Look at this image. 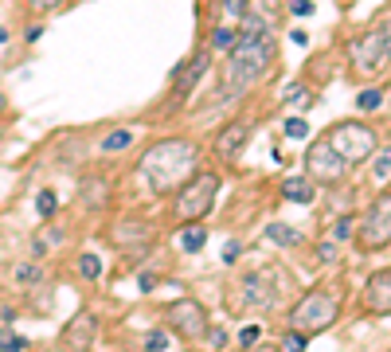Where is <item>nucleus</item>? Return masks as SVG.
Here are the masks:
<instances>
[{
	"instance_id": "nucleus-26",
	"label": "nucleus",
	"mask_w": 391,
	"mask_h": 352,
	"mask_svg": "<svg viewBox=\"0 0 391 352\" xmlns=\"http://www.w3.org/2000/svg\"><path fill=\"white\" fill-rule=\"evenodd\" d=\"M43 278V267L39 262H24V267H16V282L20 286H32V282H39Z\"/></svg>"
},
{
	"instance_id": "nucleus-6",
	"label": "nucleus",
	"mask_w": 391,
	"mask_h": 352,
	"mask_svg": "<svg viewBox=\"0 0 391 352\" xmlns=\"http://www.w3.org/2000/svg\"><path fill=\"white\" fill-rule=\"evenodd\" d=\"M356 247L364 255H376V251L391 247V192H379L368 204L364 219H360V231H356Z\"/></svg>"
},
{
	"instance_id": "nucleus-42",
	"label": "nucleus",
	"mask_w": 391,
	"mask_h": 352,
	"mask_svg": "<svg viewBox=\"0 0 391 352\" xmlns=\"http://www.w3.org/2000/svg\"><path fill=\"white\" fill-rule=\"evenodd\" d=\"M246 352H282V344H270V340H266V344H258V340H255Z\"/></svg>"
},
{
	"instance_id": "nucleus-13",
	"label": "nucleus",
	"mask_w": 391,
	"mask_h": 352,
	"mask_svg": "<svg viewBox=\"0 0 391 352\" xmlns=\"http://www.w3.org/2000/svg\"><path fill=\"white\" fill-rule=\"evenodd\" d=\"M208 67H211V55L204 48L200 51H192L188 59L172 71V98L176 102H184V98H192L196 94V86L204 83V74H208Z\"/></svg>"
},
{
	"instance_id": "nucleus-12",
	"label": "nucleus",
	"mask_w": 391,
	"mask_h": 352,
	"mask_svg": "<svg viewBox=\"0 0 391 352\" xmlns=\"http://www.w3.org/2000/svg\"><path fill=\"white\" fill-rule=\"evenodd\" d=\"M251 137H255V122L251 118H235V122H227L220 130V137H215V157L223 161V165H235V161L243 157V149L251 145Z\"/></svg>"
},
{
	"instance_id": "nucleus-31",
	"label": "nucleus",
	"mask_w": 391,
	"mask_h": 352,
	"mask_svg": "<svg viewBox=\"0 0 391 352\" xmlns=\"http://www.w3.org/2000/svg\"><path fill=\"white\" fill-rule=\"evenodd\" d=\"M376 176H379V180H388V176H391V149H383V153L376 157Z\"/></svg>"
},
{
	"instance_id": "nucleus-2",
	"label": "nucleus",
	"mask_w": 391,
	"mask_h": 352,
	"mask_svg": "<svg viewBox=\"0 0 391 352\" xmlns=\"http://www.w3.org/2000/svg\"><path fill=\"white\" fill-rule=\"evenodd\" d=\"M196 157H200V145L188 141V137H165L141 157V176L157 196L176 192L188 176L196 172Z\"/></svg>"
},
{
	"instance_id": "nucleus-37",
	"label": "nucleus",
	"mask_w": 391,
	"mask_h": 352,
	"mask_svg": "<svg viewBox=\"0 0 391 352\" xmlns=\"http://www.w3.org/2000/svg\"><path fill=\"white\" fill-rule=\"evenodd\" d=\"M223 340H227V333L220 325H208V349H223Z\"/></svg>"
},
{
	"instance_id": "nucleus-33",
	"label": "nucleus",
	"mask_w": 391,
	"mask_h": 352,
	"mask_svg": "<svg viewBox=\"0 0 391 352\" xmlns=\"http://www.w3.org/2000/svg\"><path fill=\"white\" fill-rule=\"evenodd\" d=\"M306 134H309L306 118H290V122H286V137H306Z\"/></svg>"
},
{
	"instance_id": "nucleus-9",
	"label": "nucleus",
	"mask_w": 391,
	"mask_h": 352,
	"mask_svg": "<svg viewBox=\"0 0 391 352\" xmlns=\"http://www.w3.org/2000/svg\"><path fill=\"white\" fill-rule=\"evenodd\" d=\"M388 48H383V36L376 32H360V36H352V43H348V71L356 74V79H376L383 67H388Z\"/></svg>"
},
{
	"instance_id": "nucleus-45",
	"label": "nucleus",
	"mask_w": 391,
	"mask_h": 352,
	"mask_svg": "<svg viewBox=\"0 0 391 352\" xmlns=\"http://www.w3.org/2000/svg\"><path fill=\"white\" fill-rule=\"evenodd\" d=\"M344 4H348V0H344Z\"/></svg>"
},
{
	"instance_id": "nucleus-11",
	"label": "nucleus",
	"mask_w": 391,
	"mask_h": 352,
	"mask_svg": "<svg viewBox=\"0 0 391 352\" xmlns=\"http://www.w3.org/2000/svg\"><path fill=\"white\" fill-rule=\"evenodd\" d=\"M169 325L176 337L184 340H196L208 333V309H204V302H196V298H180V302H172L169 309Z\"/></svg>"
},
{
	"instance_id": "nucleus-34",
	"label": "nucleus",
	"mask_w": 391,
	"mask_h": 352,
	"mask_svg": "<svg viewBox=\"0 0 391 352\" xmlns=\"http://www.w3.org/2000/svg\"><path fill=\"white\" fill-rule=\"evenodd\" d=\"M286 8L293 16H313V0H286Z\"/></svg>"
},
{
	"instance_id": "nucleus-29",
	"label": "nucleus",
	"mask_w": 391,
	"mask_h": 352,
	"mask_svg": "<svg viewBox=\"0 0 391 352\" xmlns=\"http://www.w3.org/2000/svg\"><path fill=\"white\" fill-rule=\"evenodd\" d=\"M78 270H83V278L94 282L98 274H102V258H98V255H83V258H78Z\"/></svg>"
},
{
	"instance_id": "nucleus-27",
	"label": "nucleus",
	"mask_w": 391,
	"mask_h": 352,
	"mask_svg": "<svg viewBox=\"0 0 391 352\" xmlns=\"http://www.w3.org/2000/svg\"><path fill=\"white\" fill-rule=\"evenodd\" d=\"M24 4H28V12L32 16H47V12H59L67 0H24Z\"/></svg>"
},
{
	"instance_id": "nucleus-1",
	"label": "nucleus",
	"mask_w": 391,
	"mask_h": 352,
	"mask_svg": "<svg viewBox=\"0 0 391 352\" xmlns=\"http://www.w3.org/2000/svg\"><path fill=\"white\" fill-rule=\"evenodd\" d=\"M278 55V43L270 36V24L262 16L246 12L239 20V43L227 51L223 63V83H220V98H243L255 83H262L266 67Z\"/></svg>"
},
{
	"instance_id": "nucleus-39",
	"label": "nucleus",
	"mask_w": 391,
	"mask_h": 352,
	"mask_svg": "<svg viewBox=\"0 0 391 352\" xmlns=\"http://www.w3.org/2000/svg\"><path fill=\"white\" fill-rule=\"evenodd\" d=\"M332 235H337V239H348V235H352V216H344L341 223H337V231H332Z\"/></svg>"
},
{
	"instance_id": "nucleus-44",
	"label": "nucleus",
	"mask_w": 391,
	"mask_h": 352,
	"mask_svg": "<svg viewBox=\"0 0 391 352\" xmlns=\"http://www.w3.org/2000/svg\"><path fill=\"white\" fill-rule=\"evenodd\" d=\"M4 39H8V32H4V28H0V43H4Z\"/></svg>"
},
{
	"instance_id": "nucleus-40",
	"label": "nucleus",
	"mask_w": 391,
	"mask_h": 352,
	"mask_svg": "<svg viewBox=\"0 0 391 352\" xmlns=\"http://www.w3.org/2000/svg\"><path fill=\"white\" fill-rule=\"evenodd\" d=\"M235 258H239V243L231 239V243L223 247V262H227V267H235Z\"/></svg>"
},
{
	"instance_id": "nucleus-18",
	"label": "nucleus",
	"mask_w": 391,
	"mask_h": 352,
	"mask_svg": "<svg viewBox=\"0 0 391 352\" xmlns=\"http://www.w3.org/2000/svg\"><path fill=\"white\" fill-rule=\"evenodd\" d=\"M180 247L188 251V255H200V251L208 247V231L200 227V223H188V227H184V235H180Z\"/></svg>"
},
{
	"instance_id": "nucleus-36",
	"label": "nucleus",
	"mask_w": 391,
	"mask_h": 352,
	"mask_svg": "<svg viewBox=\"0 0 391 352\" xmlns=\"http://www.w3.org/2000/svg\"><path fill=\"white\" fill-rule=\"evenodd\" d=\"M317 262H337V247L321 239V243H317Z\"/></svg>"
},
{
	"instance_id": "nucleus-4",
	"label": "nucleus",
	"mask_w": 391,
	"mask_h": 352,
	"mask_svg": "<svg viewBox=\"0 0 391 352\" xmlns=\"http://www.w3.org/2000/svg\"><path fill=\"white\" fill-rule=\"evenodd\" d=\"M215 196H220V172H192L188 180L176 188V200H172V219L188 227V223H204L215 207Z\"/></svg>"
},
{
	"instance_id": "nucleus-3",
	"label": "nucleus",
	"mask_w": 391,
	"mask_h": 352,
	"mask_svg": "<svg viewBox=\"0 0 391 352\" xmlns=\"http://www.w3.org/2000/svg\"><path fill=\"white\" fill-rule=\"evenodd\" d=\"M344 309V282H317L309 286L290 309V329L306 333V337H317L325 329L337 325V317Z\"/></svg>"
},
{
	"instance_id": "nucleus-14",
	"label": "nucleus",
	"mask_w": 391,
	"mask_h": 352,
	"mask_svg": "<svg viewBox=\"0 0 391 352\" xmlns=\"http://www.w3.org/2000/svg\"><path fill=\"white\" fill-rule=\"evenodd\" d=\"M98 337V317L90 313V309H78V313L63 325L59 333V349L63 352H90V344H94Z\"/></svg>"
},
{
	"instance_id": "nucleus-21",
	"label": "nucleus",
	"mask_w": 391,
	"mask_h": 352,
	"mask_svg": "<svg viewBox=\"0 0 391 352\" xmlns=\"http://www.w3.org/2000/svg\"><path fill=\"white\" fill-rule=\"evenodd\" d=\"M239 43V28H215L211 32V48L215 51H231Z\"/></svg>"
},
{
	"instance_id": "nucleus-25",
	"label": "nucleus",
	"mask_w": 391,
	"mask_h": 352,
	"mask_svg": "<svg viewBox=\"0 0 391 352\" xmlns=\"http://www.w3.org/2000/svg\"><path fill=\"white\" fill-rule=\"evenodd\" d=\"M379 102H383V90H379V86H372V90H360V98H356V106L364 110V114L379 110Z\"/></svg>"
},
{
	"instance_id": "nucleus-8",
	"label": "nucleus",
	"mask_w": 391,
	"mask_h": 352,
	"mask_svg": "<svg viewBox=\"0 0 391 352\" xmlns=\"http://www.w3.org/2000/svg\"><path fill=\"white\" fill-rule=\"evenodd\" d=\"M325 137H329V145L337 149L348 165L368 161L372 153H376V145H379L376 130H372V125H360V122H337Z\"/></svg>"
},
{
	"instance_id": "nucleus-16",
	"label": "nucleus",
	"mask_w": 391,
	"mask_h": 352,
	"mask_svg": "<svg viewBox=\"0 0 391 352\" xmlns=\"http://www.w3.org/2000/svg\"><path fill=\"white\" fill-rule=\"evenodd\" d=\"M78 200H83V207H90V211L106 207V200H110V180H106V176H83V180H78Z\"/></svg>"
},
{
	"instance_id": "nucleus-15",
	"label": "nucleus",
	"mask_w": 391,
	"mask_h": 352,
	"mask_svg": "<svg viewBox=\"0 0 391 352\" xmlns=\"http://www.w3.org/2000/svg\"><path fill=\"white\" fill-rule=\"evenodd\" d=\"M364 313L391 317V270H376L364 282Z\"/></svg>"
},
{
	"instance_id": "nucleus-41",
	"label": "nucleus",
	"mask_w": 391,
	"mask_h": 352,
	"mask_svg": "<svg viewBox=\"0 0 391 352\" xmlns=\"http://www.w3.org/2000/svg\"><path fill=\"white\" fill-rule=\"evenodd\" d=\"M379 36H383V48H388V59H391V16L379 24Z\"/></svg>"
},
{
	"instance_id": "nucleus-10",
	"label": "nucleus",
	"mask_w": 391,
	"mask_h": 352,
	"mask_svg": "<svg viewBox=\"0 0 391 352\" xmlns=\"http://www.w3.org/2000/svg\"><path fill=\"white\" fill-rule=\"evenodd\" d=\"M106 239H110L114 251H122V255H129V258H141L149 247L157 243V231L149 227L145 219L125 216V219H118V223L106 231Z\"/></svg>"
},
{
	"instance_id": "nucleus-22",
	"label": "nucleus",
	"mask_w": 391,
	"mask_h": 352,
	"mask_svg": "<svg viewBox=\"0 0 391 352\" xmlns=\"http://www.w3.org/2000/svg\"><path fill=\"white\" fill-rule=\"evenodd\" d=\"M24 349H28V340L20 333H12L8 325L0 329V352H24Z\"/></svg>"
},
{
	"instance_id": "nucleus-28",
	"label": "nucleus",
	"mask_w": 391,
	"mask_h": 352,
	"mask_svg": "<svg viewBox=\"0 0 391 352\" xmlns=\"http://www.w3.org/2000/svg\"><path fill=\"white\" fill-rule=\"evenodd\" d=\"M306 344H309V337L297 333V329H290V333L282 337V352H306Z\"/></svg>"
},
{
	"instance_id": "nucleus-32",
	"label": "nucleus",
	"mask_w": 391,
	"mask_h": 352,
	"mask_svg": "<svg viewBox=\"0 0 391 352\" xmlns=\"http://www.w3.org/2000/svg\"><path fill=\"white\" fill-rule=\"evenodd\" d=\"M223 12L231 16V20H243L246 16V0H223Z\"/></svg>"
},
{
	"instance_id": "nucleus-23",
	"label": "nucleus",
	"mask_w": 391,
	"mask_h": 352,
	"mask_svg": "<svg viewBox=\"0 0 391 352\" xmlns=\"http://www.w3.org/2000/svg\"><path fill=\"white\" fill-rule=\"evenodd\" d=\"M36 211H39L43 219H51L55 211H59V200H55V192H51V188H43V192L36 196Z\"/></svg>"
},
{
	"instance_id": "nucleus-24",
	"label": "nucleus",
	"mask_w": 391,
	"mask_h": 352,
	"mask_svg": "<svg viewBox=\"0 0 391 352\" xmlns=\"http://www.w3.org/2000/svg\"><path fill=\"white\" fill-rule=\"evenodd\" d=\"M286 102H290V106H297V110H309V106H313V90H309V86H290Z\"/></svg>"
},
{
	"instance_id": "nucleus-20",
	"label": "nucleus",
	"mask_w": 391,
	"mask_h": 352,
	"mask_svg": "<svg viewBox=\"0 0 391 352\" xmlns=\"http://www.w3.org/2000/svg\"><path fill=\"white\" fill-rule=\"evenodd\" d=\"M129 145H134V130H114V134L102 137V149H106V153H122V149H129Z\"/></svg>"
},
{
	"instance_id": "nucleus-30",
	"label": "nucleus",
	"mask_w": 391,
	"mask_h": 352,
	"mask_svg": "<svg viewBox=\"0 0 391 352\" xmlns=\"http://www.w3.org/2000/svg\"><path fill=\"white\" fill-rule=\"evenodd\" d=\"M165 344H169V337H165L160 329H153V333L145 337V352H165Z\"/></svg>"
},
{
	"instance_id": "nucleus-17",
	"label": "nucleus",
	"mask_w": 391,
	"mask_h": 352,
	"mask_svg": "<svg viewBox=\"0 0 391 352\" xmlns=\"http://www.w3.org/2000/svg\"><path fill=\"white\" fill-rule=\"evenodd\" d=\"M282 200H290V204H313L317 200V184L309 180L306 172L302 176H286L282 180Z\"/></svg>"
},
{
	"instance_id": "nucleus-35",
	"label": "nucleus",
	"mask_w": 391,
	"mask_h": 352,
	"mask_svg": "<svg viewBox=\"0 0 391 352\" xmlns=\"http://www.w3.org/2000/svg\"><path fill=\"white\" fill-rule=\"evenodd\" d=\"M258 337H262V329H258V325H246L243 333H239V344H243V349H251Z\"/></svg>"
},
{
	"instance_id": "nucleus-19",
	"label": "nucleus",
	"mask_w": 391,
	"mask_h": 352,
	"mask_svg": "<svg viewBox=\"0 0 391 352\" xmlns=\"http://www.w3.org/2000/svg\"><path fill=\"white\" fill-rule=\"evenodd\" d=\"M266 239H270V243H278V247H297V243H302V231L286 227V223H270Z\"/></svg>"
},
{
	"instance_id": "nucleus-43",
	"label": "nucleus",
	"mask_w": 391,
	"mask_h": 352,
	"mask_svg": "<svg viewBox=\"0 0 391 352\" xmlns=\"http://www.w3.org/2000/svg\"><path fill=\"white\" fill-rule=\"evenodd\" d=\"M4 106H8V98H4V94H0V114H4Z\"/></svg>"
},
{
	"instance_id": "nucleus-7",
	"label": "nucleus",
	"mask_w": 391,
	"mask_h": 352,
	"mask_svg": "<svg viewBox=\"0 0 391 352\" xmlns=\"http://www.w3.org/2000/svg\"><path fill=\"white\" fill-rule=\"evenodd\" d=\"M348 169H352V165L329 145V137L309 141V149H306V176L313 184H321V188H337V184H344Z\"/></svg>"
},
{
	"instance_id": "nucleus-38",
	"label": "nucleus",
	"mask_w": 391,
	"mask_h": 352,
	"mask_svg": "<svg viewBox=\"0 0 391 352\" xmlns=\"http://www.w3.org/2000/svg\"><path fill=\"white\" fill-rule=\"evenodd\" d=\"M137 290L153 293V290H157V274H141V278H137Z\"/></svg>"
},
{
	"instance_id": "nucleus-5",
	"label": "nucleus",
	"mask_w": 391,
	"mask_h": 352,
	"mask_svg": "<svg viewBox=\"0 0 391 352\" xmlns=\"http://www.w3.org/2000/svg\"><path fill=\"white\" fill-rule=\"evenodd\" d=\"M274 305H278V290H274L270 270L243 274V278L231 286V293H227V309H231V313H246V309H274Z\"/></svg>"
}]
</instances>
